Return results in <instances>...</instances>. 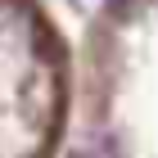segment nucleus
I'll return each mask as SVG.
<instances>
[{"label": "nucleus", "instance_id": "1", "mask_svg": "<svg viewBox=\"0 0 158 158\" xmlns=\"http://www.w3.org/2000/svg\"><path fill=\"white\" fill-rule=\"evenodd\" d=\"M73 109V63L41 0H0V158L54 154Z\"/></svg>", "mask_w": 158, "mask_h": 158}]
</instances>
